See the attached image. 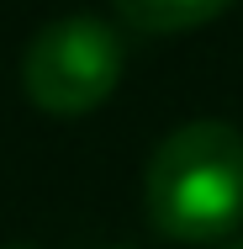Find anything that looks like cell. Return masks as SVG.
I'll use <instances>...</instances> for the list:
<instances>
[{"instance_id": "obj_5", "label": "cell", "mask_w": 243, "mask_h": 249, "mask_svg": "<svg viewBox=\"0 0 243 249\" xmlns=\"http://www.w3.org/2000/svg\"><path fill=\"white\" fill-rule=\"evenodd\" d=\"M5 249H37V244H5Z\"/></svg>"}, {"instance_id": "obj_4", "label": "cell", "mask_w": 243, "mask_h": 249, "mask_svg": "<svg viewBox=\"0 0 243 249\" xmlns=\"http://www.w3.org/2000/svg\"><path fill=\"white\" fill-rule=\"evenodd\" d=\"M217 249H243V239H222V244H217Z\"/></svg>"}, {"instance_id": "obj_1", "label": "cell", "mask_w": 243, "mask_h": 249, "mask_svg": "<svg viewBox=\"0 0 243 249\" xmlns=\"http://www.w3.org/2000/svg\"><path fill=\"white\" fill-rule=\"evenodd\" d=\"M143 212L175 244H222L243 228V133L201 117L175 127L143 170Z\"/></svg>"}, {"instance_id": "obj_3", "label": "cell", "mask_w": 243, "mask_h": 249, "mask_svg": "<svg viewBox=\"0 0 243 249\" xmlns=\"http://www.w3.org/2000/svg\"><path fill=\"white\" fill-rule=\"evenodd\" d=\"M116 16L132 27V32H148V37H169V32H191V27H206L211 16H222L233 0H111Z\"/></svg>"}, {"instance_id": "obj_2", "label": "cell", "mask_w": 243, "mask_h": 249, "mask_svg": "<svg viewBox=\"0 0 243 249\" xmlns=\"http://www.w3.org/2000/svg\"><path fill=\"white\" fill-rule=\"evenodd\" d=\"M122 32L100 16L48 21L21 53V90L48 117H85L122 85Z\"/></svg>"}, {"instance_id": "obj_6", "label": "cell", "mask_w": 243, "mask_h": 249, "mask_svg": "<svg viewBox=\"0 0 243 249\" xmlns=\"http://www.w3.org/2000/svg\"><path fill=\"white\" fill-rule=\"evenodd\" d=\"M116 249H122V244H116Z\"/></svg>"}]
</instances>
